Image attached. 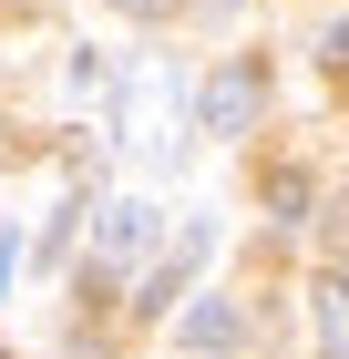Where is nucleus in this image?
Listing matches in <instances>:
<instances>
[{
	"instance_id": "f257e3e1",
	"label": "nucleus",
	"mask_w": 349,
	"mask_h": 359,
	"mask_svg": "<svg viewBox=\"0 0 349 359\" xmlns=\"http://www.w3.org/2000/svg\"><path fill=\"white\" fill-rule=\"evenodd\" d=\"M164 216L144 205V195H113V205H93V267H82V308H113V287L154 257Z\"/></svg>"
},
{
	"instance_id": "f03ea898",
	"label": "nucleus",
	"mask_w": 349,
	"mask_h": 359,
	"mask_svg": "<svg viewBox=\"0 0 349 359\" xmlns=\"http://www.w3.org/2000/svg\"><path fill=\"white\" fill-rule=\"evenodd\" d=\"M257 113H268V72L257 62H216L206 83H195V123L206 134H246Z\"/></svg>"
},
{
	"instance_id": "7ed1b4c3",
	"label": "nucleus",
	"mask_w": 349,
	"mask_h": 359,
	"mask_svg": "<svg viewBox=\"0 0 349 359\" xmlns=\"http://www.w3.org/2000/svg\"><path fill=\"white\" fill-rule=\"evenodd\" d=\"M195 257H206V226H185V236H175V257H164V267L144 277V298H124V308H134V318H164V308L185 298V277H195Z\"/></svg>"
},
{
	"instance_id": "20e7f679",
	"label": "nucleus",
	"mask_w": 349,
	"mask_h": 359,
	"mask_svg": "<svg viewBox=\"0 0 349 359\" xmlns=\"http://www.w3.org/2000/svg\"><path fill=\"white\" fill-rule=\"evenodd\" d=\"M308 318H319V359H349V267H329L308 287Z\"/></svg>"
},
{
	"instance_id": "39448f33",
	"label": "nucleus",
	"mask_w": 349,
	"mask_h": 359,
	"mask_svg": "<svg viewBox=\"0 0 349 359\" xmlns=\"http://www.w3.org/2000/svg\"><path fill=\"white\" fill-rule=\"evenodd\" d=\"M237 329H246V318H237L226 298H195V308H185V349H206V359L237 349Z\"/></svg>"
},
{
	"instance_id": "423d86ee",
	"label": "nucleus",
	"mask_w": 349,
	"mask_h": 359,
	"mask_svg": "<svg viewBox=\"0 0 349 359\" xmlns=\"http://www.w3.org/2000/svg\"><path fill=\"white\" fill-rule=\"evenodd\" d=\"M268 216H277V226L308 216V175H298V165H277V175H268Z\"/></svg>"
},
{
	"instance_id": "0eeeda50",
	"label": "nucleus",
	"mask_w": 349,
	"mask_h": 359,
	"mask_svg": "<svg viewBox=\"0 0 349 359\" xmlns=\"http://www.w3.org/2000/svg\"><path fill=\"white\" fill-rule=\"evenodd\" d=\"M319 62H329V72H339V83H349V21H339V31H329V41H319Z\"/></svg>"
},
{
	"instance_id": "6e6552de",
	"label": "nucleus",
	"mask_w": 349,
	"mask_h": 359,
	"mask_svg": "<svg viewBox=\"0 0 349 359\" xmlns=\"http://www.w3.org/2000/svg\"><path fill=\"white\" fill-rule=\"evenodd\" d=\"M113 11H124V21H164L175 0H113Z\"/></svg>"
},
{
	"instance_id": "1a4fd4ad",
	"label": "nucleus",
	"mask_w": 349,
	"mask_h": 359,
	"mask_svg": "<svg viewBox=\"0 0 349 359\" xmlns=\"http://www.w3.org/2000/svg\"><path fill=\"white\" fill-rule=\"evenodd\" d=\"M11 267H21V247H0V287H11Z\"/></svg>"
}]
</instances>
